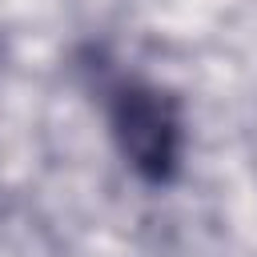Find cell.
Instances as JSON below:
<instances>
[{"instance_id": "6da1fadb", "label": "cell", "mask_w": 257, "mask_h": 257, "mask_svg": "<svg viewBox=\"0 0 257 257\" xmlns=\"http://www.w3.org/2000/svg\"><path fill=\"white\" fill-rule=\"evenodd\" d=\"M108 124L124 165L149 181L169 185L181 169V108L149 80H120L108 92Z\"/></svg>"}, {"instance_id": "7a4b0ae2", "label": "cell", "mask_w": 257, "mask_h": 257, "mask_svg": "<svg viewBox=\"0 0 257 257\" xmlns=\"http://www.w3.org/2000/svg\"><path fill=\"white\" fill-rule=\"evenodd\" d=\"M0 60H4V48H0Z\"/></svg>"}]
</instances>
